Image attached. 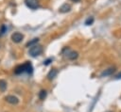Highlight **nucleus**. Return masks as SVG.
<instances>
[{
	"instance_id": "nucleus-1",
	"label": "nucleus",
	"mask_w": 121,
	"mask_h": 112,
	"mask_svg": "<svg viewBox=\"0 0 121 112\" xmlns=\"http://www.w3.org/2000/svg\"><path fill=\"white\" fill-rule=\"evenodd\" d=\"M42 52H43V47L39 44H35V45L31 46L30 49H29V55L33 57L38 56L39 55L42 54Z\"/></svg>"
},
{
	"instance_id": "nucleus-2",
	"label": "nucleus",
	"mask_w": 121,
	"mask_h": 112,
	"mask_svg": "<svg viewBox=\"0 0 121 112\" xmlns=\"http://www.w3.org/2000/svg\"><path fill=\"white\" fill-rule=\"evenodd\" d=\"M62 52H63L64 56L67 57L68 59H71V60H74V59H76V58L78 56V52H76V51H72V50H70L69 48H65Z\"/></svg>"
},
{
	"instance_id": "nucleus-3",
	"label": "nucleus",
	"mask_w": 121,
	"mask_h": 112,
	"mask_svg": "<svg viewBox=\"0 0 121 112\" xmlns=\"http://www.w3.org/2000/svg\"><path fill=\"white\" fill-rule=\"evenodd\" d=\"M24 39V35L20 32H14L12 35H11V40L15 43H19L23 40Z\"/></svg>"
},
{
	"instance_id": "nucleus-4",
	"label": "nucleus",
	"mask_w": 121,
	"mask_h": 112,
	"mask_svg": "<svg viewBox=\"0 0 121 112\" xmlns=\"http://www.w3.org/2000/svg\"><path fill=\"white\" fill-rule=\"evenodd\" d=\"M25 3L26 5V7L31 9H36L39 7L38 0H25Z\"/></svg>"
},
{
	"instance_id": "nucleus-5",
	"label": "nucleus",
	"mask_w": 121,
	"mask_h": 112,
	"mask_svg": "<svg viewBox=\"0 0 121 112\" xmlns=\"http://www.w3.org/2000/svg\"><path fill=\"white\" fill-rule=\"evenodd\" d=\"M5 100L9 104H17L19 103V99L16 96H14V95H8V96H6Z\"/></svg>"
},
{
	"instance_id": "nucleus-6",
	"label": "nucleus",
	"mask_w": 121,
	"mask_h": 112,
	"mask_svg": "<svg viewBox=\"0 0 121 112\" xmlns=\"http://www.w3.org/2000/svg\"><path fill=\"white\" fill-rule=\"evenodd\" d=\"M23 66H24V71H25V72H27V73H32V72H33V67H32V65H31V63L29 62V61H26V63H24L23 64Z\"/></svg>"
},
{
	"instance_id": "nucleus-7",
	"label": "nucleus",
	"mask_w": 121,
	"mask_h": 112,
	"mask_svg": "<svg viewBox=\"0 0 121 112\" xmlns=\"http://www.w3.org/2000/svg\"><path fill=\"white\" fill-rule=\"evenodd\" d=\"M71 9V7H70V5H68L67 3H65V4H63L60 8V12H61V13H65V12H68L69 10Z\"/></svg>"
},
{
	"instance_id": "nucleus-8",
	"label": "nucleus",
	"mask_w": 121,
	"mask_h": 112,
	"mask_svg": "<svg viewBox=\"0 0 121 112\" xmlns=\"http://www.w3.org/2000/svg\"><path fill=\"white\" fill-rule=\"evenodd\" d=\"M57 73H58L57 70H56V69H52V70H51V71L48 72V74H47V77H48V79H49V80H52V79H54V78L56 77Z\"/></svg>"
},
{
	"instance_id": "nucleus-9",
	"label": "nucleus",
	"mask_w": 121,
	"mask_h": 112,
	"mask_svg": "<svg viewBox=\"0 0 121 112\" xmlns=\"http://www.w3.org/2000/svg\"><path fill=\"white\" fill-rule=\"evenodd\" d=\"M38 41H39V38H34V39H32L31 40H29V41L26 44V47H31V46L37 44Z\"/></svg>"
},
{
	"instance_id": "nucleus-10",
	"label": "nucleus",
	"mask_w": 121,
	"mask_h": 112,
	"mask_svg": "<svg viewBox=\"0 0 121 112\" xmlns=\"http://www.w3.org/2000/svg\"><path fill=\"white\" fill-rule=\"evenodd\" d=\"M23 72H25V71H24V66H23V65L17 66V67L15 68V70H14V73H15V74H21V73H23Z\"/></svg>"
},
{
	"instance_id": "nucleus-11",
	"label": "nucleus",
	"mask_w": 121,
	"mask_h": 112,
	"mask_svg": "<svg viewBox=\"0 0 121 112\" xmlns=\"http://www.w3.org/2000/svg\"><path fill=\"white\" fill-rule=\"evenodd\" d=\"M7 89V82L3 79H0V90L4 92Z\"/></svg>"
},
{
	"instance_id": "nucleus-12",
	"label": "nucleus",
	"mask_w": 121,
	"mask_h": 112,
	"mask_svg": "<svg viewBox=\"0 0 121 112\" xmlns=\"http://www.w3.org/2000/svg\"><path fill=\"white\" fill-rule=\"evenodd\" d=\"M113 72H114V68H110V69H108V70H106L105 72H103L101 75H102V76H104V75L106 76V75H109V74H111V73H112Z\"/></svg>"
},
{
	"instance_id": "nucleus-13",
	"label": "nucleus",
	"mask_w": 121,
	"mask_h": 112,
	"mask_svg": "<svg viewBox=\"0 0 121 112\" xmlns=\"http://www.w3.org/2000/svg\"><path fill=\"white\" fill-rule=\"evenodd\" d=\"M46 97V91L45 90H41L40 91V93H39V98L41 99V100H44V98Z\"/></svg>"
},
{
	"instance_id": "nucleus-14",
	"label": "nucleus",
	"mask_w": 121,
	"mask_h": 112,
	"mask_svg": "<svg viewBox=\"0 0 121 112\" xmlns=\"http://www.w3.org/2000/svg\"><path fill=\"white\" fill-rule=\"evenodd\" d=\"M94 23V17H89L86 21H85V24L86 25H91Z\"/></svg>"
},
{
	"instance_id": "nucleus-15",
	"label": "nucleus",
	"mask_w": 121,
	"mask_h": 112,
	"mask_svg": "<svg viewBox=\"0 0 121 112\" xmlns=\"http://www.w3.org/2000/svg\"><path fill=\"white\" fill-rule=\"evenodd\" d=\"M5 32H7V26L5 24H2L1 29H0V36H2L3 34H5Z\"/></svg>"
},
{
	"instance_id": "nucleus-16",
	"label": "nucleus",
	"mask_w": 121,
	"mask_h": 112,
	"mask_svg": "<svg viewBox=\"0 0 121 112\" xmlns=\"http://www.w3.org/2000/svg\"><path fill=\"white\" fill-rule=\"evenodd\" d=\"M51 60H52V59H51V58H48V59H47V60H45V61H44V62H43V64H44V65H48V64H49V63H50V61H51Z\"/></svg>"
},
{
	"instance_id": "nucleus-17",
	"label": "nucleus",
	"mask_w": 121,
	"mask_h": 112,
	"mask_svg": "<svg viewBox=\"0 0 121 112\" xmlns=\"http://www.w3.org/2000/svg\"><path fill=\"white\" fill-rule=\"evenodd\" d=\"M72 1H74V2H78L79 0H72Z\"/></svg>"
}]
</instances>
